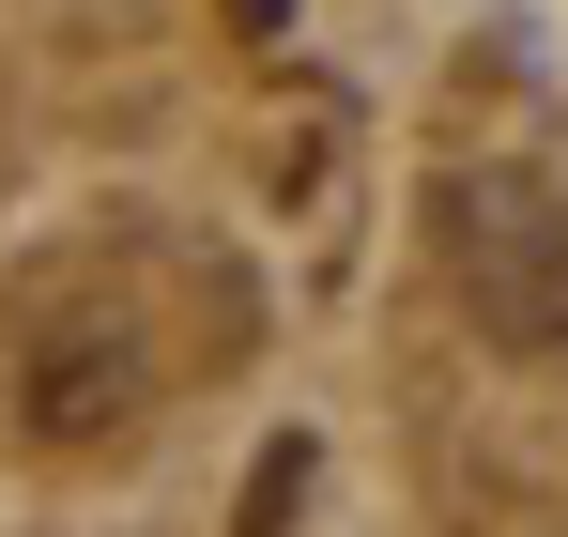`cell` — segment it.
<instances>
[{"instance_id": "cell-1", "label": "cell", "mask_w": 568, "mask_h": 537, "mask_svg": "<svg viewBox=\"0 0 568 537\" xmlns=\"http://www.w3.org/2000/svg\"><path fill=\"white\" fill-rule=\"evenodd\" d=\"M430 231H446V292H462V323L491 354H568V200L523 154H476L446 200H430Z\"/></svg>"}, {"instance_id": "cell-2", "label": "cell", "mask_w": 568, "mask_h": 537, "mask_svg": "<svg viewBox=\"0 0 568 537\" xmlns=\"http://www.w3.org/2000/svg\"><path fill=\"white\" fill-rule=\"evenodd\" d=\"M123 415H139V354L47 323V338H31V430H47V446H108Z\"/></svg>"}]
</instances>
